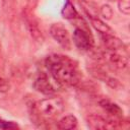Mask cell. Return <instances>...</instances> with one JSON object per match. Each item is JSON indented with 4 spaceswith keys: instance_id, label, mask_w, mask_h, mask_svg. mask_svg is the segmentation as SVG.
Here are the masks:
<instances>
[{
    "instance_id": "obj_15",
    "label": "cell",
    "mask_w": 130,
    "mask_h": 130,
    "mask_svg": "<svg viewBox=\"0 0 130 130\" xmlns=\"http://www.w3.org/2000/svg\"><path fill=\"white\" fill-rule=\"evenodd\" d=\"M119 11L125 15L130 14V0H117Z\"/></svg>"
},
{
    "instance_id": "obj_16",
    "label": "cell",
    "mask_w": 130,
    "mask_h": 130,
    "mask_svg": "<svg viewBox=\"0 0 130 130\" xmlns=\"http://www.w3.org/2000/svg\"><path fill=\"white\" fill-rule=\"evenodd\" d=\"M0 128L1 129H15V128H18V126L14 122L5 121L3 119H0Z\"/></svg>"
},
{
    "instance_id": "obj_2",
    "label": "cell",
    "mask_w": 130,
    "mask_h": 130,
    "mask_svg": "<svg viewBox=\"0 0 130 130\" xmlns=\"http://www.w3.org/2000/svg\"><path fill=\"white\" fill-rule=\"evenodd\" d=\"M34 107L37 113L39 114V116L53 119L63 113L65 105L60 98L51 96L38 101L34 105Z\"/></svg>"
},
{
    "instance_id": "obj_11",
    "label": "cell",
    "mask_w": 130,
    "mask_h": 130,
    "mask_svg": "<svg viewBox=\"0 0 130 130\" xmlns=\"http://www.w3.org/2000/svg\"><path fill=\"white\" fill-rule=\"evenodd\" d=\"M61 15L63 16V18L69 19V20L80 19V16H79L77 10L75 9V7L73 6V4L71 3L70 0H66V2L64 4V7L62 8Z\"/></svg>"
},
{
    "instance_id": "obj_17",
    "label": "cell",
    "mask_w": 130,
    "mask_h": 130,
    "mask_svg": "<svg viewBox=\"0 0 130 130\" xmlns=\"http://www.w3.org/2000/svg\"><path fill=\"white\" fill-rule=\"evenodd\" d=\"M10 89V84L9 82L4 79L3 77L0 76V92H6Z\"/></svg>"
},
{
    "instance_id": "obj_6",
    "label": "cell",
    "mask_w": 130,
    "mask_h": 130,
    "mask_svg": "<svg viewBox=\"0 0 130 130\" xmlns=\"http://www.w3.org/2000/svg\"><path fill=\"white\" fill-rule=\"evenodd\" d=\"M86 123L87 126L93 130H105L117 127V121H114V118L106 119L103 116L96 114L88 115L86 118Z\"/></svg>"
},
{
    "instance_id": "obj_14",
    "label": "cell",
    "mask_w": 130,
    "mask_h": 130,
    "mask_svg": "<svg viewBox=\"0 0 130 130\" xmlns=\"http://www.w3.org/2000/svg\"><path fill=\"white\" fill-rule=\"evenodd\" d=\"M100 13L101 15L105 18V19H112L113 15H114V11L112 9V7L108 4H104L102 5V7L100 8Z\"/></svg>"
},
{
    "instance_id": "obj_18",
    "label": "cell",
    "mask_w": 130,
    "mask_h": 130,
    "mask_svg": "<svg viewBox=\"0 0 130 130\" xmlns=\"http://www.w3.org/2000/svg\"><path fill=\"white\" fill-rule=\"evenodd\" d=\"M109 1H117V0H109Z\"/></svg>"
},
{
    "instance_id": "obj_5",
    "label": "cell",
    "mask_w": 130,
    "mask_h": 130,
    "mask_svg": "<svg viewBox=\"0 0 130 130\" xmlns=\"http://www.w3.org/2000/svg\"><path fill=\"white\" fill-rule=\"evenodd\" d=\"M87 69H88L89 73H90L94 78L106 82L109 86H111V87H113V88H118V87L121 85L120 81H119L117 78H115V77L109 75L108 72H107L101 65H99V64L90 65V66H88Z\"/></svg>"
},
{
    "instance_id": "obj_9",
    "label": "cell",
    "mask_w": 130,
    "mask_h": 130,
    "mask_svg": "<svg viewBox=\"0 0 130 130\" xmlns=\"http://www.w3.org/2000/svg\"><path fill=\"white\" fill-rule=\"evenodd\" d=\"M99 105L111 117H113L115 119L122 118V116H123V110L116 103L112 102L111 100H109V99H102V100H100Z\"/></svg>"
},
{
    "instance_id": "obj_13",
    "label": "cell",
    "mask_w": 130,
    "mask_h": 130,
    "mask_svg": "<svg viewBox=\"0 0 130 130\" xmlns=\"http://www.w3.org/2000/svg\"><path fill=\"white\" fill-rule=\"evenodd\" d=\"M25 21H26V26L31 35V37L34 39H36L38 42H42L43 41V35H42V31L40 30L36 20L34 19V17H25Z\"/></svg>"
},
{
    "instance_id": "obj_7",
    "label": "cell",
    "mask_w": 130,
    "mask_h": 130,
    "mask_svg": "<svg viewBox=\"0 0 130 130\" xmlns=\"http://www.w3.org/2000/svg\"><path fill=\"white\" fill-rule=\"evenodd\" d=\"M32 86L37 91H39L43 94H46V95H52L57 91L56 87L50 80L49 76L44 72L40 73L36 77Z\"/></svg>"
},
{
    "instance_id": "obj_1",
    "label": "cell",
    "mask_w": 130,
    "mask_h": 130,
    "mask_svg": "<svg viewBox=\"0 0 130 130\" xmlns=\"http://www.w3.org/2000/svg\"><path fill=\"white\" fill-rule=\"evenodd\" d=\"M53 79L63 86H76L81 79V74L77 63L68 56L62 54H52L45 61Z\"/></svg>"
},
{
    "instance_id": "obj_12",
    "label": "cell",
    "mask_w": 130,
    "mask_h": 130,
    "mask_svg": "<svg viewBox=\"0 0 130 130\" xmlns=\"http://www.w3.org/2000/svg\"><path fill=\"white\" fill-rule=\"evenodd\" d=\"M90 24L93 26V28L100 32V35H107V34H113V29L101 18L99 17H89Z\"/></svg>"
},
{
    "instance_id": "obj_4",
    "label": "cell",
    "mask_w": 130,
    "mask_h": 130,
    "mask_svg": "<svg viewBox=\"0 0 130 130\" xmlns=\"http://www.w3.org/2000/svg\"><path fill=\"white\" fill-rule=\"evenodd\" d=\"M50 35L52 38L64 49L70 50L71 48V40L70 35L67 30V28L60 22L53 23L50 26Z\"/></svg>"
},
{
    "instance_id": "obj_8",
    "label": "cell",
    "mask_w": 130,
    "mask_h": 130,
    "mask_svg": "<svg viewBox=\"0 0 130 130\" xmlns=\"http://www.w3.org/2000/svg\"><path fill=\"white\" fill-rule=\"evenodd\" d=\"M102 42L105 46V49L111 50V51H125L126 46L125 44L114 34H107V35H101Z\"/></svg>"
},
{
    "instance_id": "obj_3",
    "label": "cell",
    "mask_w": 130,
    "mask_h": 130,
    "mask_svg": "<svg viewBox=\"0 0 130 130\" xmlns=\"http://www.w3.org/2000/svg\"><path fill=\"white\" fill-rule=\"evenodd\" d=\"M72 40L75 47L80 51L89 52L93 48V39L90 34V30L85 25V23L84 25L77 26L74 29Z\"/></svg>"
},
{
    "instance_id": "obj_10",
    "label": "cell",
    "mask_w": 130,
    "mask_h": 130,
    "mask_svg": "<svg viewBox=\"0 0 130 130\" xmlns=\"http://www.w3.org/2000/svg\"><path fill=\"white\" fill-rule=\"evenodd\" d=\"M78 125V120L77 118L72 115H66L64 117H62L58 123H57V128L61 129V130H69V129H75Z\"/></svg>"
}]
</instances>
